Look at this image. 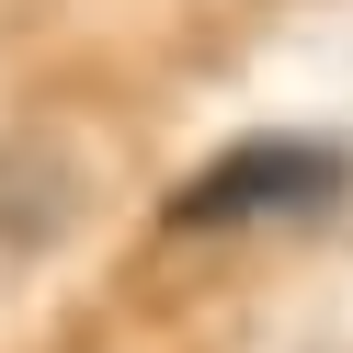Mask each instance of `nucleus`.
Wrapping results in <instances>:
<instances>
[{
	"label": "nucleus",
	"instance_id": "1",
	"mask_svg": "<svg viewBox=\"0 0 353 353\" xmlns=\"http://www.w3.org/2000/svg\"><path fill=\"white\" fill-rule=\"evenodd\" d=\"M342 183H353L342 148H319V137H251V148L205 160L183 194H171V228H262V216H319Z\"/></svg>",
	"mask_w": 353,
	"mask_h": 353
}]
</instances>
